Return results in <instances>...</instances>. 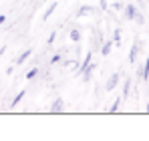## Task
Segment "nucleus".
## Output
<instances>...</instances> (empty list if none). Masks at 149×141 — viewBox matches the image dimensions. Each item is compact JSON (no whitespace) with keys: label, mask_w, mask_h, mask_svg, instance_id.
Masks as SVG:
<instances>
[{"label":"nucleus","mask_w":149,"mask_h":141,"mask_svg":"<svg viewBox=\"0 0 149 141\" xmlns=\"http://www.w3.org/2000/svg\"><path fill=\"white\" fill-rule=\"evenodd\" d=\"M119 79H121V77H119V73H113V75L107 79V83H105V91H113V89L119 85Z\"/></svg>","instance_id":"nucleus-1"},{"label":"nucleus","mask_w":149,"mask_h":141,"mask_svg":"<svg viewBox=\"0 0 149 141\" xmlns=\"http://www.w3.org/2000/svg\"><path fill=\"white\" fill-rule=\"evenodd\" d=\"M123 14H125V20H135L137 6H135V4H127V6L123 8Z\"/></svg>","instance_id":"nucleus-2"},{"label":"nucleus","mask_w":149,"mask_h":141,"mask_svg":"<svg viewBox=\"0 0 149 141\" xmlns=\"http://www.w3.org/2000/svg\"><path fill=\"white\" fill-rule=\"evenodd\" d=\"M63 109H65V101L61 97H56L50 105V113H63Z\"/></svg>","instance_id":"nucleus-3"},{"label":"nucleus","mask_w":149,"mask_h":141,"mask_svg":"<svg viewBox=\"0 0 149 141\" xmlns=\"http://www.w3.org/2000/svg\"><path fill=\"white\" fill-rule=\"evenodd\" d=\"M139 48H141V43H139V38L135 36V43H133V47H131V52H129V61H131V63H135V59H137V52H139Z\"/></svg>","instance_id":"nucleus-4"},{"label":"nucleus","mask_w":149,"mask_h":141,"mask_svg":"<svg viewBox=\"0 0 149 141\" xmlns=\"http://www.w3.org/2000/svg\"><path fill=\"white\" fill-rule=\"evenodd\" d=\"M95 12V8L93 6H89V4H83L79 10H77V16H89V14H93Z\"/></svg>","instance_id":"nucleus-5"},{"label":"nucleus","mask_w":149,"mask_h":141,"mask_svg":"<svg viewBox=\"0 0 149 141\" xmlns=\"http://www.w3.org/2000/svg\"><path fill=\"white\" fill-rule=\"evenodd\" d=\"M56 6H58V2H50L49 6H47V10H45V14H42V20H49L50 18V14L56 10Z\"/></svg>","instance_id":"nucleus-6"},{"label":"nucleus","mask_w":149,"mask_h":141,"mask_svg":"<svg viewBox=\"0 0 149 141\" xmlns=\"http://www.w3.org/2000/svg\"><path fill=\"white\" fill-rule=\"evenodd\" d=\"M30 54H32V48H26V50H22V52L18 54V59H16V65H22V63H24Z\"/></svg>","instance_id":"nucleus-7"},{"label":"nucleus","mask_w":149,"mask_h":141,"mask_svg":"<svg viewBox=\"0 0 149 141\" xmlns=\"http://www.w3.org/2000/svg\"><path fill=\"white\" fill-rule=\"evenodd\" d=\"M121 101H123V95H121V97H117V99L113 101V105L109 107V113H117V111H119V105H121Z\"/></svg>","instance_id":"nucleus-8"},{"label":"nucleus","mask_w":149,"mask_h":141,"mask_svg":"<svg viewBox=\"0 0 149 141\" xmlns=\"http://www.w3.org/2000/svg\"><path fill=\"white\" fill-rule=\"evenodd\" d=\"M141 81H149V59L145 61V65L141 69Z\"/></svg>","instance_id":"nucleus-9"},{"label":"nucleus","mask_w":149,"mask_h":141,"mask_svg":"<svg viewBox=\"0 0 149 141\" xmlns=\"http://www.w3.org/2000/svg\"><path fill=\"white\" fill-rule=\"evenodd\" d=\"M111 47H113V43H111V40L103 43V47H101V54H103V57H107V54L111 52Z\"/></svg>","instance_id":"nucleus-10"},{"label":"nucleus","mask_w":149,"mask_h":141,"mask_svg":"<svg viewBox=\"0 0 149 141\" xmlns=\"http://www.w3.org/2000/svg\"><path fill=\"white\" fill-rule=\"evenodd\" d=\"M24 95H26V91H24V89H22L20 93H18V95H16V97H14V99H12V103H10V107H16V105H18V103H20V101L24 99Z\"/></svg>","instance_id":"nucleus-11"},{"label":"nucleus","mask_w":149,"mask_h":141,"mask_svg":"<svg viewBox=\"0 0 149 141\" xmlns=\"http://www.w3.org/2000/svg\"><path fill=\"white\" fill-rule=\"evenodd\" d=\"M69 36H71V40H74V43H79V40H81V30H79V28H73Z\"/></svg>","instance_id":"nucleus-12"},{"label":"nucleus","mask_w":149,"mask_h":141,"mask_svg":"<svg viewBox=\"0 0 149 141\" xmlns=\"http://www.w3.org/2000/svg\"><path fill=\"white\" fill-rule=\"evenodd\" d=\"M129 91H131V79H125V87H123V99L129 97Z\"/></svg>","instance_id":"nucleus-13"},{"label":"nucleus","mask_w":149,"mask_h":141,"mask_svg":"<svg viewBox=\"0 0 149 141\" xmlns=\"http://www.w3.org/2000/svg\"><path fill=\"white\" fill-rule=\"evenodd\" d=\"M113 43H115L117 47L121 45V30H119V28H115V32H113Z\"/></svg>","instance_id":"nucleus-14"},{"label":"nucleus","mask_w":149,"mask_h":141,"mask_svg":"<svg viewBox=\"0 0 149 141\" xmlns=\"http://www.w3.org/2000/svg\"><path fill=\"white\" fill-rule=\"evenodd\" d=\"M135 22H137V24H143V22H145V16H143V12H141V10H137V14H135Z\"/></svg>","instance_id":"nucleus-15"},{"label":"nucleus","mask_w":149,"mask_h":141,"mask_svg":"<svg viewBox=\"0 0 149 141\" xmlns=\"http://www.w3.org/2000/svg\"><path fill=\"white\" fill-rule=\"evenodd\" d=\"M38 75V67H34V69H30L28 73H26V79H34Z\"/></svg>","instance_id":"nucleus-16"},{"label":"nucleus","mask_w":149,"mask_h":141,"mask_svg":"<svg viewBox=\"0 0 149 141\" xmlns=\"http://www.w3.org/2000/svg\"><path fill=\"white\" fill-rule=\"evenodd\" d=\"M99 4H101V10H103V12H107V10H109V4H107V0H99Z\"/></svg>","instance_id":"nucleus-17"},{"label":"nucleus","mask_w":149,"mask_h":141,"mask_svg":"<svg viewBox=\"0 0 149 141\" xmlns=\"http://www.w3.org/2000/svg\"><path fill=\"white\" fill-rule=\"evenodd\" d=\"M50 63H52V65H56V63H61V54H52V59H50Z\"/></svg>","instance_id":"nucleus-18"},{"label":"nucleus","mask_w":149,"mask_h":141,"mask_svg":"<svg viewBox=\"0 0 149 141\" xmlns=\"http://www.w3.org/2000/svg\"><path fill=\"white\" fill-rule=\"evenodd\" d=\"M54 38H56V32L52 30V32H50V36H49V45H52V43H54Z\"/></svg>","instance_id":"nucleus-19"},{"label":"nucleus","mask_w":149,"mask_h":141,"mask_svg":"<svg viewBox=\"0 0 149 141\" xmlns=\"http://www.w3.org/2000/svg\"><path fill=\"white\" fill-rule=\"evenodd\" d=\"M113 8H115V10H121V2H119V0H115V4H113Z\"/></svg>","instance_id":"nucleus-20"},{"label":"nucleus","mask_w":149,"mask_h":141,"mask_svg":"<svg viewBox=\"0 0 149 141\" xmlns=\"http://www.w3.org/2000/svg\"><path fill=\"white\" fill-rule=\"evenodd\" d=\"M6 22V16H4V14H0V24H4Z\"/></svg>","instance_id":"nucleus-21"},{"label":"nucleus","mask_w":149,"mask_h":141,"mask_svg":"<svg viewBox=\"0 0 149 141\" xmlns=\"http://www.w3.org/2000/svg\"><path fill=\"white\" fill-rule=\"evenodd\" d=\"M145 111H147V113H149V103H147V105H145Z\"/></svg>","instance_id":"nucleus-22"},{"label":"nucleus","mask_w":149,"mask_h":141,"mask_svg":"<svg viewBox=\"0 0 149 141\" xmlns=\"http://www.w3.org/2000/svg\"><path fill=\"white\" fill-rule=\"evenodd\" d=\"M147 95H149V85H147Z\"/></svg>","instance_id":"nucleus-23"}]
</instances>
